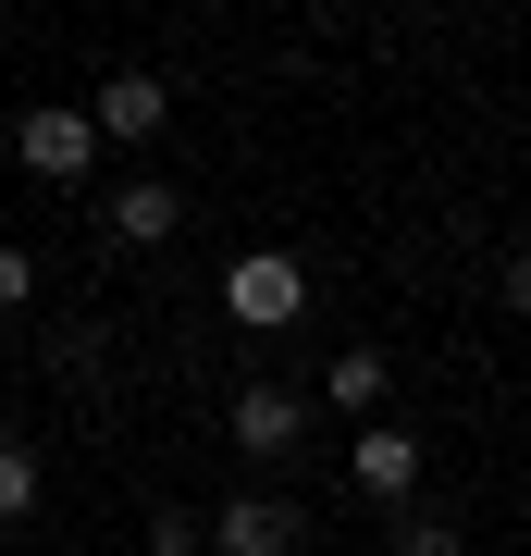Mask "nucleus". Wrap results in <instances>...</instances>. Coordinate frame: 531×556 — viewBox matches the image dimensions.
Instances as JSON below:
<instances>
[{"label":"nucleus","instance_id":"f257e3e1","mask_svg":"<svg viewBox=\"0 0 531 556\" xmlns=\"http://www.w3.org/2000/svg\"><path fill=\"white\" fill-rule=\"evenodd\" d=\"M223 433H236L248 470H285V457L309 445V383H236V396H223Z\"/></svg>","mask_w":531,"mask_h":556},{"label":"nucleus","instance_id":"f03ea898","mask_svg":"<svg viewBox=\"0 0 531 556\" xmlns=\"http://www.w3.org/2000/svg\"><path fill=\"white\" fill-rule=\"evenodd\" d=\"M296 309H309V273H296L285 248H248V260H223V321H236V334H285Z\"/></svg>","mask_w":531,"mask_h":556},{"label":"nucleus","instance_id":"7ed1b4c3","mask_svg":"<svg viewBox=\"0 0 531 556\" xmlns=\"http://www.w3.org/2000/svg\"><path fill=\"white\" fill-rule=\"evenodd\" d=\"M13 161H25L38 186H87V174H99V124H87V100H38V112L13 124Z\"/></svg>","mask_w":531,"mask_h":556},{"label":"nucleus","instance_id":"20e7f679","mask_svg":"<svg viewBox=\"0 0 531 556\" xmlns=\"http://www.w3.org/2000/svg\"><path fill=\"white\" fill-rule=\"evenodd\" d=\"M87 124H99V149H149L161 124H174V87H161L149 62H124V75L87 87Z\"/></svg>","mask_w":531,"mask_h":556},{"label":"nucleus","instance_id":"39448f33","mask_svg":"<svg viewBox=\"0 0 531 556\" xmlns=\"http://www.w3.org/2000/svg\"><path fill=\"white\" fill-rule=\"evenodd\" d=\"M296 544H309L296 495H223V519H211V556H296Z\"/></svg>","mask_w":531,"mask_h":556},{"label":"nucleus","instance_id":"423d86ee","mask_svg":"<svg viewBox=\"0 0 531 556\" xmlns=\"http://www.w3.org/2000/svg\"><path fill=\"white\" fill-rule=\"evenodd\" d=\"M174 223H186V186L174 174H124L112 199H99V236H112V248H174Z\"/></svg>","mask_w":531,"mask_h":556},{"label":"nucleus","instance_id":"0eeeda50","mask_svg":"<svg viewBox=\"0 0 531 556\" xmlns=\"http://www.w3.org/2000/svg\"><path fill=\"white\" fill-rule=\"evenodd\" d=\"M420 470H433V457H420V433H395V420H371V433L346 445V495H371V507H408Z\"/></svg>","mask_w":531,"mask_h":556},{"label":"nucleus","instance_id":"6e6552de","mask_svg":"<svg viewBox=\"0 0 531 556\" xmlns=\"http://www.w3.org/2000/svg\"><path fill=\"white\" fill-rule=\"evenodd\" d=\"M321 396H334V420H371V408L395 396V371H383V346H346L334 371H321Z\"/></svg>","mask_w":531,"mask_h":556},{"label":"nucleus","instance_id":"1a4fd4ad","mask_svg":"<svg viewBox=\"0 0 531 556\" xmlns=\"http://www.w3.org/2000/svg\"><path fill=\"white\" fill-rule=\"evenodd\" d=\"M395 556H470V532L445 507H395Z\"/></svg>","mask_w":531,"mask_h":556},{"label":"nucleus","instance_id":"9d476101","mask_svg":"<svg viewBox=\"0 0 531 556\" xmlns=\"http://www.w3.org/2000/svg\"><path fill=\"white\" fill-rule=\"evenodd\" d=\"M25 507H38V445H25V433H0V532H13Z\"/></svg>","mask_w":531,"mask_h":556},{"label":"nucleus","instance_id":"9b49d317","mask_svg":"<svg viewBox=\"0 0 531 556\" xmlns=\"http://www.w3.org/2000/svg\"><path fill=\"white\" fill-rule=\"evenodd\" d=\"M211 544V519H186V507H149V556H198Z\"/></svg>","mask_w":531,"mask_h":556},{"label":"nucleus","instance_id":"f8f14e48","mask_svg":"<svg viewBox=\"0 0 531 556\" xmlns=\"http://www.w3.org/2000/svg\"><path fill=\"white\" fill-rule=\"evenodd\" d=\"M25 298H38V248H0V321H13Z\"/></svg>","mask_w":531,"mask_h":556},{"label":"nucleus","instance_id":"ddd939ff","mask_svg":"<svg viewBox=\"0 0 531 556\" xmlns=\"http://www.w3.org/2000/svg\"><path fill=\"white\" fill-rule=\"evenodd\" d=\"M494 298H507V309L531 321V248H507V273H494Z\"/></svg>","mask_w":531,"mask_h":556}]
</instances>
